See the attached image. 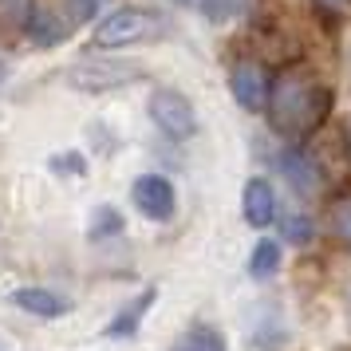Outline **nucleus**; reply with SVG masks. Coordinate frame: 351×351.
I'll return each instance as SVG.
<instances>
[{
  "mask_svg": "<svg viewBox=\"0 0 351 351\" xmlns=\"http://www.w3.org/2000/svg\"><path fill=\"white\" fill-rule=\"evenodd\" d=\"M174 4H190V0H174Z\"/></svg>",
  "mask_w": 351,
  "mask_h": 351,
  "instance_id": "4be33fe9",
  "label": "nucleus"
},
{
  "mask_svg": "<svg viewBox=\"0 0 351 351\" xmlns=\"http://www.w3.org/2000/svg\"><path fill=\"white\" fill-rule=\"evenodd\" d=\"M280 170H285V178L296 186L300 193H312L319 186V170L316 162L308 158V154H300V150H288V154H280Z\"/></svg>",
  "mask_w": 351,
  "mask_h": 351,
  "instance_id": "1a4fd4ad",
  "label": "nucleus"
},
{
  "mask_svg": "<svg viewBox=\"0 0 351 351\" xmlns=\"http://www.w3.org/2000/svg\"><path fill=\"white\" fill-rule=\"evenodd\" d=\"M229 87L245 111H265V99H269V75L261 60H237L229 71Z\"/></svg>",
  "mask_w": 351,
  "mask_h": 351,
  "instance_id": "39448f33",
  "label": "nucleus"
},
{
  "mask_svg": "<svg viewBox=\"0 0 351 351\" xmlns=\"http://www.w3.org/2000/svg\"><path fill=\"white\" fill-rule=\"evenodd\" d=\"M130 197H134L138 213L150 217V221H170V217H174V186L162 174H143L134 182Z\"/></svg>",
  "mask_w": 351,
  "mask_h": 351,
  "instance_id": "423d86ee",
  "label": "nucleus"
},
{
  "mask_svg": "<svg viewBox=\"0 0 351 351\" xmlns=\"http://www.w3.org/2000/svg\"><path fill=\"white\" fill-rule=\"evenodd\" d=\"M24 32L32 36V40H40V44H56V40H64V36H67L64 24L51 16V12H44L40 4L32 8V16H28V28H24Z\"/></svg>",
  "mask_w": 351,
  "mask_h": 351,
  "instance_id": "ddd939ff",
  "label": "nucleus"
},
{
  "mask_svg": "<svg viewBox=\"0 0 351 351\" xmlns=\"http://www.w3.org/2000/svg\"><path fill=\"white\" fill-rule=\"evenodd\" d=\"M150 119L166 138H178V143L193 138V130H197V114H193L190 99L174 87H162V91L150 95Z\"/></svg>",
  "mask_w": 351,
  "mask_h": 351,
  "instance_id": "7ed1b4c3",
  "label": "nucleus"
},
{
  "mask_svg": "<svg viewBox=\"0 0 351 351\" xmlns=\"http://www.w3.org/2000/svg\"><path fill=\"white\" fill-rule=\"evenodd\" d=\"M119 229H123V217L114 209H99L95 217H91V237H111Z\"/></svg>",
  "mask_w": 351,
  "mask_h": 351,
  "instance_id": "dca6fc26",
  "label": "nucleus"
},
{
  "mask_svg": "<svg viewBox=\"0 0 351 351\" xmlns=\"http://www.w3.org/2000/svg\"><path fill=\"white\" fill-rule=\"evenodd\" d=\"M197 4H202V12L209 20H229L237 12V0H197Z\"/></svg>",
  "mask_w": 351,
  "mask_h": 351,
  "instance_id": "f3484780",
  "label": "nucleus"
},
{
  "mask_svg": "<svg viewBox=\"0 0 351 351\" xmlns=\"http://www.w3.org/2000/svg\"><path fill=\"white\" fill-rule=\"evenodd\" d=\"M328 229H332V237L343 249H351V190L339 193L332 206H328Z\"/></svg>",
  "mask_w": 351,
  "mask_h": 351,
  "instance_id": "9b49d317",
  "label": "nucleus"
},
{
  "mask_svg": "<svg viewBox=\"0 0 351 351\" xmlns=\"http://www.w3.org/2000/svg\"><path fill=\"white\" fill-rule=\"evenodd\" d=\"M272 217H276V193L265 178H253L245 186V221L253 229H265V225H272Z\"/></svg>",
  "mask_w": 351,
  "mask_h": 351,
  "instance_id": "0eeeda50",
  "label": "nucleus"
},
{
  "mask_svg": "<svg viewBox=\"0 0 351 351\" xmlns=\"http://www.w3.org/2000/svg\"><path fill=\"white\" fill-rule=\"evenodd\" d=\"M99 4H103V0H71V16H75V20H87V16L99 8Z\"/></svg>",
  "mask_w": 351,
  "mask_h": 351,
  "instance_id": "aec40b11",
  "label": "nucleus"
},
{
  "mask_svg": "<svg viewBox=\"0 0 351 351\" xmlns=\"http://www.w3.org/2000/svg\"><path fill=\"white\" fill-rule=\"evenodd\" d=\"M265 111L280 138H292V143L308 138L312 130L324 127V119L332 111V87L319 80L316 67L292 64L276 75V83H269Z\"/></svg>",
  "mask_w": 351,
  "mask_h": 351,
  "instance_id": "f257e3e1",
  "label": "nucleus"
},
{
  "mask_svg": "<svg viewBox=\"0 0 351 351\" xmlns=\"http://www.w3.org/2000/svg\"><path fill=\"white\" fill-rule=\"evenodd\" d=\"M276 269H280V245L276 241H261L253 249V256H249V272H253L256 280H265Z\"/></svg>",
  "mask_w": 351,
  "mask_h": 351,
  "instance_id": "2eb2a0df",
  "label": "nucleus"
},
{
  "mask_svg": "<svg viewBox=\"0 0 351 351\" xmlns=\"http://www.w3.org/2000/svg\"><path fill=\"white\" fill-rule=\"evenodd\" d=\"M4 75H8V71H4V64H0V83H4Z\"/></svg>",
  "mask_w": 351,
  "mask_h": 351,
  "instance_id": "412c9836",
  "label": "nucleus"
},
{
  "mask_svg": "<svg viewBox=\"0 0 351 351\" xmlns=\"http://www.w3.org/2000/svg\"><path fill=\"white\" fill-rule=\"evenodd\" d=\"M166 20L158 12L146 8H119L95 28V44L99 48H130V44H150L158 40Z\"/></svg>",
  "mask_w": 351,
  "mask_h": 351,
  "instance_id": "f03ea898",
  "label": "nucleus"
},
{
  "mask_svg": "<svg viewBox=\"0 0 351 351\" xmlns=\"http://www.w3.org/2000/svg\"><path fill=\"white\" fill-rule=\"evenodd\" d=\"M316 8L324 20H343L351 12V0H316Z\"/></svg>",
  "mask_w": 351,
  "mask_h": 351,
  "instance_id": "6ab92c4d",
  "label": "nucleus"
},
{
  "mask_svg": "<svg viewBox=\"0 0 351 351\" xmlns=\"http://www.w3.org/2000/svg\"><path fill=\"white\" fill-rule=\"evenodd\" d=\"M154 304V288H146L138 300L130 304V308H123L119 316L111 319V328H107V335H114V339H123V335H134L138 332V324H143V316H146V308Z\"/></svg>",
  "mask_w": 351,
  "mask_h": 351,
  "instance_id": "9d476101",
  "label": "nucleus"
},
{
  "mask_svg": "<svg viewBox=\"0 0 351 351\" xmlns=\"http://www.w3.org/2000/svg\"><path fill=\"white\" fill-rule=\"evenodd\" d=\"M285 237L292 241V245H304V241L312 237V225H308V217H288V221H285Z\"/></svg>",
  "mask_w": 351,
  "mask_h": 351,
  "instance_id": "a211bd4d",
  "label": "nucleus"
},
{
  "mask_svg": "<svg viewBox=\"0 0 351 351\" xmlns=\"http://www.w3.org/2000/svg\"><path fill=\"white\" fill-rule=\"evenodd\" d=\"M143 75V67L134 64H119V60H83V64L71 67V87H80V91H111V87H123V83L138 80Z\"/></svg>",
  "mask_w": 351,
  "mask_h": 351,
  "instance_id": "20e7f679",
  "label": "nucleus"
},
{
  "mask_svg": "<svg viewBox=\"0 0 351 351\" xmlns=\"http://www.w3.org/2000/svg\"><path fill=\"white\" fill-rule=\"evenodd\" d=\"M174 351H225V335L217 332V328L197 324V328H190V332L178 339Z\"/></svg>",
  "mask_w": 351,
  "mask_h": 351,
  "instance_id": "f8f14e48",
  "label": "nucleus"
},
{
  "mask_svg": "<svg viewBox=\"0 0 351 351\" xmlns=\"http://www.w3.org/2000/svg\"><path fill=\"white\" fill-rule=\"evenodd\" d=\"M12 300H16V308L32 312V316H44V319H56L64 312H71V304L64 296L48 292V288H20V292H12Z\"/></svg>",
  "mask_w": 351,
  "mask_h": 351,
  "instance_id": "6e6552de",
  "label": "nucleus"
},
{
  "mask_svg": "<svg viewBox=\"0 0 351 351\" xmlns=\"http://www.w3.org/2000/svg\"><path fill=\"white\" fill-rule=\"evenodd\" d=\"M36 0H0V32H24L28 16H32Z\"/></svg>",
  "mask_w": 351,
  "mask_h": 351,
  "instance_id": "4468645a",
  "label": "nucleus"
}]
</instances>
